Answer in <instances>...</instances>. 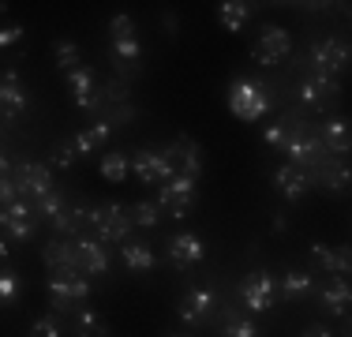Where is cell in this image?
<instances>
[{
  "label": "cell",
  "instance_id": "6da1fadb",
  "mask_svg": "<svg viewBox=\"0 0 352 337\" xmlns=\"http://www.w3.org/2000/svg\"><path fill=\"white\" fill-rule=\"evenodd\" d=\"M289 139H285V146H281V154L289 157V165L292 168H300V173H307L311 176L315 168H322L326 162H330V154H326V146L318 142V135L315 131H307L304 124H296L289 116Z\"/></svg>",
  "mask_w": 352,
  "mask_h": 337
},
{
  "label": "cell",
  "instance_id": "7a4b0ae2",
  "mask_svg": "<svg viewBox=\"0 0 352 337\" xmlns=\"http://www.w3.org/2000/svg\"><path fill=\"white\" fill-rule=\"evenodd\" d=\"M270 105H274V94L266 90V83L248 79V75H240V79L229 83V109H232V116L255 124V120H263V116L270 113Z\"/></svg>",
  "mask_w": 352,
  "mask_h": 337
},
{
  "label": "cell",
  "instance_id": "3957f363",
  "mask_svg": "<svg viewBox=\"0 0 352 337\" xmlns=\"http://www.w3.org/2000/svg\"><path fill=\"white\" fill-rule=\"evenodd\" d=\"M87 225L94 229V240L102 243H124L131 240V210L120 206V202H94L87 206Z\"/></svg>",
  "mask_w": 352,
  "mask_h": 337
},
{
  "label": "cell",
  "instance_id": "277c9868",
  "mask_svg": "<svg viewBox=\"0 0 352 337\" xmlns=\"http://www.w3.org/2000/svg\"><path fill=\"white\" fill-rule=\"evenodd\" d=\"M87 296L90 281L79 270H60V274L49 277V300H53V311H60V315H72L79 303H87Z\"/></svg>",
  "mask_w": 352,
  "mask_h": 337
},
{
  "label": "cell",
  "instance_id": "5b68a950",
  "mask_svg": "<svg viewBox=\"0 0 352 337\" xmlns=\"http://www.w3.org/2000/svg\"><path fill=\"white\" fill-rule=\"evenodd\" d=\"M195 199H199V180H191V176H184V173H176L173 180H165L162 184V191H157V206L162 210H169V217H188V210L195 206Z\"/></svg>",
  "mask_w": 352,
  "mask_h": 337
},
{
  "label": "cell",
  "instance_id": "8992f818",
  "mask_svg": "<svg viewBox=\"0 0 352 337\" xmlns=\"http://www.w3.org/2000/svg\"><path fill=\"white\" fill-rule=\"evenodd\" d=\"M34 232H38V217H34V210H30V202L15 199V202H8V206H0V236H4V240L27 243Z\"/></svg>",
  "mask_w": 352,
  "mask_h": 337
},
{
  "label": "cell",
  "instance_id": "52a82bcc",
  "mask_svg": "<svg viewBox=\"0 0 352 337\" xmlns=\"http://www.w3.org/2000/svg\"><path fill=\"white\" fill-rule=\"evenodd\" d=\"M176 315H180V323L191 326V330L206 326L217 315V292L214 289H188L180 296V303H176Z\"/></svg>",
  "mask_w": 352,
  "mask_h": 337
},
{
  "label": "cell",
  "instance_id": "ba28073f",
  "mask_svg": "<svg viewBox=\"0 0 352 337\" xmlns=\"http://www.w3.org/2000/svg\"><path fill=\"white\" fill-rule=\"evenodd\" d=\"M240 300H244V307L255 311V315L270 311L274 300H278V277H274L270 270H255L251 277L240 281Z\"/></svg>",
  "mask_w": 352,
  "mask_h": 337
},
{
  "label": "cell",
  "instance_id": "9c48e42d",
  "mask_svg": "<svg viewBox=\"0 0 352 337\" xmlns=\"http://www.w3.org/2000/svg\"><path fill=\"white\" fill-rule=\"evenodd\" d=\"M307 61H311L315 75H338L349 67V45L341 38H318L311 49H307Z\"/></svg>",
  "mask_w": 352,
  "mask_h": 337
},
{
  "label": "cell",
  "instance_id": "30bf717a",
  "mask_svg": "<svg viewBox=\"0 0 352 337\" xmlns=\"http://www.w3.org/2000/svg\"><path fill=\"white\" fill-rule=\"evenodd\" d=\"M131 168H135V176L142 184H165L176 176V165H173V157L165 154V146L162 150H150V146L135 150V154H131Z\"/></svg>",
  "mask_w": 352,
  "mask_h": 337
},
{
  "label": "cell",
  "instance_id": "8fae6325",
  "mask_svg": "<svg viewBox=\"0 0 352 337\" xmlns=\"http://www.w3.org/2000/svg\"><path fill=\"white\" fill-rule=\"evenodd\" d=\"M12 180H15V188H19V199H23V202H34V199L49 195V191L56 188L53 173H49L45 165H34V162L15 165V168H12Z\"/></svg>",
  "mask_w": 352,
  "mask_h": 337
},
{
  "label": "cell",
  "instance_id": "7c38bea8",
  "mask_svg": "<svg viewBox=\"0 0 352 337\" xmlns=\"http://www.w3.org/2000/svg\"><path fill=\"white\" fill-rule=\"evenodd\" d=\"M289 53H292V38H289V30H285V27H270V23H266V27L258 30L255 49H251V56H255V61L263 64V67L281 64Z\"/></svg>",
  "mask_w": 352,
  "mask_h": 337
},
{
  "label": "cell",
  "instance_id": "4fadbf2b",
  "mask_svg": "<svg viewBox=\"0 0 352 337\" xmlns=\"http://www.w3.org/2000/svg\"><path fill=\"white\" fill-rule=\"evenodd\" d=\"M203 255H206L203 236H195V232H176V236L165 240V263H169L173 270L199 266V263H203Z\"/></svg>",
  "mask_w": 352,
  "mask_h": 337
},
{
  "label": "cell",
  "instance_id": "5bb4252c",
  "mask_svg": "<svg viewBox=\"0 0 352 337\" xmlns=\"http://www.w3.org/2000/svg\"><path fill=\"white\" fill-rule=\"evenodd\" d=\"M27 105H30V94H27V87H23L19 72L8 67V72L0 75V116H4V120H19Z\"/></svg>",
  "mask_w": 352,
  "mask_h": 337
},
{
  "label": "cell",
  "instance_id": "9a60e30c",
  "mask_svg": "<svg viewBox=\"0 0 352 337\" xmlns=\"http://www.w3.org/2000/svg\"><path fill=\"white\" fill-rule=\"evenodd\" d=\"M165 154L173 157L176 173L191 176V180H199V176H203V146H199L195 139H188V135H180V139H173L169 146H165Z\"/></svg>",
  "mask_w": 352,
  "mask_h": 337
},
{
  "label": "cell",
  "instance_id": "2e32d148",
  "mask_svg": "<svg viewBox=\"0 0 352 337\" xmlns=\"http://www.w3.org/2000/svg\"><path fill=\"white\" fill-rule=\"evenodd\" d=\"M75 255H79V274H87V277H102V274L113 270V263H109V248L102 240L79 236V240H75Z\"/></svg>",
  "mask_w": 352,
  "mask_h": 337
},
{
  "label": "cell",
  "instance_id": "e0dca14e",
  "mask_svg": "<svg viewBox=\"0 0 352 337\" xmlns=\"http://www.w3.org/2000/svg\"><path fill=\"white\" fill-rule=\"evenodd\" d=\"M296 98L304 101V105H311V109H326L333 98H338V83L330 79V75H304L300 79V87H296Z\"/></svg>",
  "mask_w": 352,
  "mask_h": 337
},
{
  "label": "cell",
  "instance_id": "ac0fdd59",
  "mask_svg": "<svg viewBox=\"0 0 352 337\" xmlns=\"http://www.w3.org/2000/svg\"><path fill=\"white\" fill-rule=\"evenodd\" d=\"M307 180L322 184L326 195H345V191H349V162H345V157H330V162H326L322 168H315Z\"/></svg>",
  "mask_w": 352,
  "mask_h": 337
},
{
  "label": "cell",
  "instance_id": "d6986e66",
  "mask_svg": "<svg viewBox=\"0 0 352 337\" xmlns=\"http://www.w3.org/2000/svg\"><path fill=\"white\" fill-rule=\"evenodd\" d=\"M311 266L330 277H349V248H330V243H311Z\"/></svg>",
  "mask_w": 352,
  "mask_h": 337
},
{
  "label": "cell",
  "instance_id": "ffe728a7",
  "mask_svg": "<svg viewBox=\"0 0 352 337\" xmlns=\"http://www.w3.org/2000/svg\"><path fill=\"white\" fill-rule=\"evenodd\" d=\"M64 79H68L72 98H75V105H79V109H98V105H102V98H98V90H94V72H90L87 64L72 67Z\"/></svg>",
  "mask_w": 352,
  "mask_h": 337
},
{
  "label": "cell",
  "instance_id": "44dd1931",
  "mask_svg": "<svg viewBox=\"0 0 352 337\" xmlns=\"http://www.w3.org/2000/svg\"><path fill=\"white\" fill-rule=\"evenodd\" d=\"M49 225H53V232L60 240H79L87 232V202H68Z\"/></svg>",
  "mask_w": 352,
  "mask_h": 337
},
{
  "label": "cell",
  "instance_id": "7402d4cb",
  "mask_svg": "<svg viewBox=\"0 0 352 337\" xmlns=\"http://www.w3.org/2000/svg\"><path fill=\"white\" fill-rule=\"evenodd\" d=\"M41 263L49 266V274H60V270H79V255H75V240H53L41 248Z\"/></svg>",
  "mask_w": 352,
  "mask_h": 337
},
{
  "label": "cell",
  "instance_id": "603a6c76",
  "mask_svg": "<svg viewBox=\"0 0 352 337\" xmlns=\"http://www.w3.org/2000/svg\"><path fill=\"white\" fill-rule=\"evenodd\" d=\"M318 311L333 318H345L349 315V277H333L330 285L318 289Z\"/></svg>",
  "mask_w": 352,
  "mask_h": 337
},
{
  "label": "cell",
  "instance_id": "cb8c5ba5",
  "mask_svg": "<svg viewBox=\"0 0 352 337\" xmlns=\"http://www.w3.org/2000/svg\"><path fill=\"white\" fill-rule=\"evenodd\" d=\"M318 142L326 146V154H341L345 157L352 150V131H349V120L345 116H333V120L322 124V131H318Z\"/></svg>",
  "mask_w": 352,
  "mask_h": 337
},
{
  "label": "cell",
  "instance_id": "d4e9b609",
  "mask_svg": "<svg viewBox=\"0 0 352 337\" xmlns=\"http://www.w3.org/2000/svg\"><path fill=\"white\" fill-rule=\"evenodd\" d=\"M274 184H278V191L289 202H300L311 191V180H307V173H300V168H292V165H281V168H274Z\"/></svg>",
  "mask_w": 352,
  "mask_h": 337
},
{
  "label": "cell",
  "instance_id": "484cf974",
  "mask_svg": "<svg viewBox=\"0 0 352 337\" xmlns=\"http://www.w3.org/2000/svg\"><path fill=\"white\" fill-rule=\"evenodd\" d=\"M217 323H221V337H258V323L251 315H240V307H217Z\"/></svg>",
  "mask_w": 352,
  "mask_h": 337
},
{
  "label": "cell",
  "instance_id": "4316f807",
  "mask_svg": "<svg viewBox=\"0 0 352 337\" xmlns=\"http://www.w3.org/2000/svg\"><path fill=\"white\" fill-rule=\"evenodd\" d=\"M120 263H124V270H131V274H150V270L157 266V255L150 251V243H142V240H124Z\"/></svg>",
  "mask_w": 352,
  "mask_h": 337
},
{
  "label": "cell",
  "instance_id": "83f0119b",
  "mask_svg": "<svg viewBox=\"0 0 352 337\" xmlns=\"http://www.w3.org/2000/svg\"><path fill=\"white\" fill-rule=\"evenodd\" d=\"M311 289H315V277L307 274V270H289L285 277H278V296H281L285 303L304 300Z\"/></svg>",
  "mask_w": 352,
  "mask_h": 337
},
{
  "label": "cell",
  "instance_id": "f1b7e54d",
  "mask_svg": "<svg viewBox=\"0 0 352 337\" xmlns=\"http://www.w3.org/2000/svg\"><path fill=\"white\" fill-rule=\"evenodd\" d=\"M109 135H113V128H109L105 120H94L90 128H82L79 135H72V142H75V150H79V157H87V154H94V150L105 146Z\"/></svg>",
  "mask_w": 352,
  "mask_h": 337
},
{
  "label": "cell",
  "instance_id": "f546056e",
  "mask_svg": "<svg viewBox=\"0 0 352 337\" xmlns=\"http://www.w3.org/2000/svg\"><path fill=\"white\" fill-rule=\"evenodd\" d=\"M72 337H109L105 315H98L94 307L75 311V318H72Z\"/></svg>",
  "mask_w": 352,
  "mask_h": 337
},
{
  "label": "cell",
  "instance_id": "4dcf8cb0",
  "mask_svg": "<svg viewBox=\"0 0 352 337\" xmlns=\"http://www.w3.org/2000/svg\"><path fill=\"white\" fill-rule=\"evenodd\" d=\"M217 19H221L225 30L240 34L251 19V4H244V0H225V4H217Z\"/></svg>",
  "mask_w": 352,
  "mask_h": 337
},
{
  "label": "cell",
  "instance_id": "1f68e13d",
  "mask_svg": "<svg viewBox=\"0 0 352 337\" xmlns=\"http://www.w3.org/2000/svg\"><path fill=\"white\" fill-rule=\"evenodd\" d=\"M131 173V157L124 150H105L102 154V176L109 184H124V176Z\"/></svg>",
  "mask_w": 352,
  "mask_h": 337
},
{
  "label": "cell",
  "instance_id": "d6a6232c",
  "mask_svg": "<svg viewBox=\"0 0 352 337\" xmlns=\"http://www.w3.org/2000/svg\"><path fill=\"white\" fill-rule=\"evenodd\" d=\"M53 61H56V67H60L64 75H68L72 67L82 64V49L75 45L72 38H56V41H53Z\"/></svg>",
  "mask_w": 352,
  "mask_h": 337
},
{
  "label": "cell",
  "instance_id": "836d02e7",
  "mask_svg": "<svg viewBox=\"0 0 352 337\" xmlns=\"http://www.w3.org/2000/svg\"><path fill=\"white\" fill-rule=\"evenodd\" d=\"M68 206V199H64V191L60 188H53L49 195H41V199H34L30 202V210H34V217H45V221H53L60 210Z\"/></svg>",
  "mask_w": 352,
  "mask_h": 337
},
{
  "label": "cell",
  "instance_id": "e575fe53",
  "mask_svg": "<svg viewBox=\"0 0 352 337\" xmlns=\"http://www.w3.org/2000/svg\"><path fill=\"white\" fill-rule=\"evenodd\" d=\"M128 210H131V225H139V229H157V221H162V206H157V202L142 199Z\"/></svg>",
  "mask_w": 352,
  "mask_h": 337
},
{
  "label": "cell",
  "instance_id": "d590c367",
  "mask_svg": "<svg viewBox=\"0 0 352 337\" xmlns=\"http://www.w3.org/2000/svg\"><path fill=\"white\" fill-rule=\"evenodd\" d=\"M19 300V274L12 266H0V307H15Z\"/></svg>",
  "mask_w": 352,
  "mask_h": 337
},
{
  "label": "cell",
  "instance_id": "8d00e7d4",
  "mask_svg": "<svg viewBox=\"0 0 352 337\" xmlns=\"http://www.w3.org/2000/svg\"><path fill=\"white\" fill-rule=\"evenodd\" d=\"M49 162H53L56 168H72L75 162H79V150H75V142H72V139L53 142V146H49Z\"/></svg>",
  "mask_w": 352,
  "mask_h": 337
},
{
  "label": "cell",
  "instance_id": "74e56055",
  "mask_svg": "<svg viewBox=\"0 0 352 337\" xmlns=\"http://www.w3.org/2000/svg\"><path fill=\"white\" fill-rule=\"evenodd\" d=\"M98 98H102V105H124V101H131L128 79H109V83H105V90H102Z\"/></svg>",
  "mask_w": 352,
  "mask_h": 337
},
{
  "label": "cell",
  "instance_id": "f35d334b",
  "mask_svg": "<svg viewBox=\"0 0 352 337\" xmlns=\"http://www.w3.org/2000/svg\"><path fill=\"white\" fill-rule=\"evenodd\" d=\"M27 337H64V326L56 323V315H41V318L30 323Z\"/></svg>",
  "mask_w": 352,
  "mask_h": 337
},
{
  "label": "cell",
  "instance_id": "ab89813d",
  "mask_svg": "<svg viewBox=\"0 0 352 337\" xmlns=\"http://www.w3.org/2000/svg\"><path fill=\"white\" fill-rule=\"evenodd\" d=\"M98 109H105L102 120L109 124V128H113V124H131L135 120V105H131V101H124V105H98Z\"/></svg>",
  "mask_w": 352,
  "mask_h": 337
},
{
  "label": "cell",
  "instance_id": "60d3db41",
  "mask_svg": "<svg viewBox=\"0 0 352 337\" xmlns=\"http://www.w3.org/2000/svg\"><path fill=\"white\" fill-rule=\"evenodd\" d=\"M109 34H113V38H135V19H131V15H113Z\"/></svg>",
  "mask_w": 352,
  "mask_h": 337
},
{
  "label": "cell",
  "instance_id": "b9f144b4",
  "mask_svg": "<svg viewBox=\"0 0 352 337\" xmlns=\"http://www.w3.org/2000/svg\"><path fill=\"white\" fill-rule=\"evenodd\" d=\"M263 139L270 142V146H285V139H289V124L278 120V124H270V128L263 131Z\"/></svg>",
  "mask_w": 352,
  "mask_h": 337
},
{
  "label": "cell",
  "instance_id": "7bdbcfd3",
  "mask_svg": "<svg viewBox=\"0 0 352 337\" xmlns=\"http://www.w3.org/2000/svg\"><path fill=\"white\" fill-rule=\"evenodd\" d=\"M19 38H23V27H19V23H8V27H0V49L19 45Z\"/></svg>",
  "mask_w": 352,
  "mask_h": 337
},
{
  "label": "cell",
  "instance_id": "ee69618b",
  "mask_svg": "<svg viewBox=\"0 0 352 337\" xmlns=\"http://www.w3.org/2000/svg\"><path fill=\"white\" fill-rule=\"evenodd\" d=\"M304 337H338V334H333L330 323H315V326H307V330H304Z\"/></svg>",
  "mask_w": 352,
  "mask_h": 337
},
{
  "label": "cell",
  "instance_id": "f6af8a7d",
  "mask_svg": "<svg viewBox=\"0 0 352 337\" xmlns=\"http://www.w3.org/2000/svg\"><path fill=\"white\" fill-rule=\"evenodd\" d=\"M285 229H289V217H285V214H274V232H285Z\"/></svg>",
  "mask_w": 352,
  "mask_h": 337
},
{
  "label": "cell",
  "instance_id": "bcb514c9",
  "mask_svg": "<svg viewBox=\"0 0 352 337\" xmlns=\"http://www.w3.org/2000/svg\"><path fill=\"white\" fill-rule=\"evenodd\" d=\"M8 255H12V243H8V240H4V236H0V266H4V263H8Z\"/></svg>",
  "mask_w": 352,
  "mask_h": 337
},
{
  "label": "cell",
  "instance_id": "7dc6e473",
  "mask_svg": "<svg viewBox=\"0 0 352 337\" xmlns=\"http://www.w3.org/2000/svg\"><path fill=\"white\" fill-rule=\"evenodd\" d=\"M0 176H12V162H8L4 150H0Z\"/></svg>",
  "mask_w": 352,
  "mask_h": 337
},
{
  "label": "cell",
  "instance_id": "c3c4849f",
  "mask_svg": "<svg viewBox=\"0 0 352 337\" xmlns=\"http://www.w3.org/2000/svg\"><path fill=\"white\" fill-rule=\"evenodd\" d=\"M162 23H165V30H169V34H176V15H165Z\"/></svg>",
  "mask_w": 352,
  "mask_h": 337
},
{
  "label": "cell",
  "instance_id": "681fc988",
  "mask_svg": "<svg viewBox=\"0 0 352 337\" xmlns=\"http://www.w3.org/2000/svg\"><path fill=\"white\" fill-rule=\"evenodd\" d=\"M4 12H8V4H4V0H0V15H4Z\"/></svg>",
  "mask_w": 352,
  "mask_h": 337
}]
</instances>
